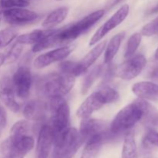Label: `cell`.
I'll use <instances>...</instances> for the list:
<instances>
[{
    "mask_svg": "<svg viewBox=\"0 0 158 158\" xmlns=\"http://www.w3.org/2000/svg\"><path fill=\"white\" fill-rule=\"evenodd\" d=\"M6 114L2 107H0V128L2 130L6 127Z\"/></svg>",
    "mask_w": 158,
    "mask_h": 158,
    "instance_id": "34",
    "label": "cell"
},
{
    "mask_svg": "<svg viewBox=\"0 0 158 158\" xmlns=\"http://www.w3.org/2000/svg\"><path fill=\"white\" fill-rule=\"evenodd\" d=\"M2 130L1 128H0V136H1V133H2Z\"/></svg>",
    "mask_w": 158,
    "mask_h": 158,
    "instance_id": "39",
    "label": "cell"
},
{
    "mask_svg": "<svg viewBox=\"0 0 158 158\" xmlns=\"http://www.w3.org/2000/svg\"><path fill=\"white\" fill-rule=\"evenodd\" d=\"M12 80L15 95L20 99L27 98L32 83V76L29 68L26 66H19L14 73Z\"/></svg>",
    "mask_w": 158,
    "mask_h": 158,
    "instance_id": "9",
    "label": "cell"
},
{
    "mask_svg": "<svg viewBox=\"0 0 158 158\" xmlns=\"http://www.w3.org/2000/svg\"><path fill=\"white\" fill-rule=\"evenodd\" d=\"M148 15H153V14L158 13V4L154 6V7L151 8L149 11H148Z\"/></svg>",
    "mask_w": 158,
    "mask_h": 158,
    "instance_id": "36",
    "label": "cell"
},
{
    "mask_svg": "<svg viewBox=\"0 0 158 158\" xmlns=\"http://www.w3.org/2000/svg\"><path fill=\"white\" fill-rule=\"evenodd\" d=\"M0 100L12 112L17 113L19 111L20 106L15 100L12 80L8 76H5L0 80Z\"/></svg>",
    "mask_w": 158,
    "mask_h": 158,
    "instance_id": "13",
    "label": "cell"
},
{
    "mask_svg": "<svg viewBox=\"0 0 158 158\" xmlns=\"http://www.w3.org/2000/svg\"><path fill=\"white\" fill-rule=\"evenodd\" d=\"M157 34H158V32H157Z\"/></svg>",
    "mask_w": 158,
    "mask_h": 158,
    "instance_id": "42",
    "label": "cell"
},
{
    "mask_svg": "<svg viewBox=\"0 0 158 158\" xmlns=\"http://www.w3.org/2000/svg\"><path fill=\"white\" fill-rule=\"evenodd\" d=\"M75 77L68 74L51 73L43 77L38 83L39 91L49 99L63 97L67 94L75 84Z\"/></svg>",
    "mask_w": 158,
    "mask_h": 158,
    "instance_id": "3",
    "label": "cell"
},
{
    "mask_svg": "<svg viewBox=\"0 0 158 158\" xmlns=\"http://www.w3.org/2000/svg\"><path fill=\"white\" fill-rule=\"evenodd\" d=\"M0 20H1V19H0Z\"/></svg>",
    "mask_w": 158,
    "mask_h": 158,
    "instance_id": "43",
    "label": "cell"
},
{
    "mask_svg": "<svg viewBox=\"0 0 158 158\" xmlns=\"http://www.w3.org/2000/svg\"><path fill=\"white\" fill-rule=\"evenodd\" d=\"M130 6L129 5L125 4L122 6L106 23L102 25L94 34L92 38L89 40V46H94L99 41L102 40L106 34L110 32L112 29L121 24L129 14Z\"/></svg>",
    "mask_w": 158,
    "mask_h": 158,
    "instance_id": "8",
    "label": "cell"
},
{
    "mask_svg": "<svg viewBox=\"0 0 158 158\" xmlns=\"http://www.w3.org/2000/svg\"><path fill=\"white\" fill-rule=\"evenodd\" d=\"M109 127L108 123L105 120L90 119L89 117V118L82 119L79 132L86 142L89 137L94 134L109 131Z\"/></svg>",
    "mask_w": 158,
    "mask_h": 158,
    "instance_id": "16",
    "label": "cell"
},
{
    "mask_svg": "<svg viewBox=\"0 0 158 158\" xmlns=\"http://www.w3.org/2000/svg\"><path fill=\"white\" fill-rule=\"evenodd\" d=\"M104 15V10L95 11L83 17L77 23H72L61 29H56L55 32V39L56 45L73 41L80 35L89 30Z\"/></svg>",
    "mask_w": 158,
    "mask_h": 158,
    "instance_id": "4",
    "label": "cell"
},
{
    "mask_svg": "<svg viewBox=\"0 0 158 158\" xmlns=\"http://www.w3.org/2000/svg\"><path fill=\"white\" fill-rule=\"evenodd\" d=\"M146 64L147 59L143 54L134 55L121 63L114 71V74L122 80H133L140 75Z\"/></svg>",
    "mask_w": 158,
    "mask_h": 158,
    "instance_id": "7",
    "label": "cell"
},
{
    "mask_svg": "<svg viewBox=\"0 0 158 158\" xmlns=\"http://www.w3.org/2000/svg\"><path fill=\"white\" fill-rule=\"evenodd\" d=\"M154 56H155V59H156V60H158V47H157V50H156L155 54H154Z\"/></svg>",
    "mask_w": 158,
    "mask_h": 158,
    "instance_id": "38",
    "label": "cell"
},
{
    "mask_svg": "<svg viewBox=\"0 0 158 158\" xmlns=\"http://www.w3.org/2000/svg\"><path fill=\"white\" fill-rule=\"evenodd\" d=\"M23 46L24 45L15 41V43L12 45V46L8 52L7 55L5 56L4 63H12L16 61L21 56L22 52L23 50Z\"/></svg>",
    "mask_w": 158,
    "mask_h": 158,
    "instance_id": "29",
    "label": "cell"
},
{
    "mask_svg": "<svg viewBox=\"0 0 158 158\" xmlns=\"http://www.w3.org/2000/svg\"><path fill=\"white\" fill-rule=\"evenodd\" d=\"M150 77L151 79H154V80H157L158 79V66H155V67L153 69V70L151 71V75Z\"/></svg>",
    "mask_w": 158,
    "mask_h": 158,
    "instance_id": "35",
    "label": "cell"
},
{
    "mask_svg": "<svg viewBox=\"0 0 158 158\" xmlns=\"http://www.w3.org/2000/svg\"><path fill=\"white\" fill-rule=\"evenodd\" d=\"M158 32V17L145 25L141 29L140 34L143 36H153Z\"/></svg>",
    "mask_w": 158,
    "mask_h": 158,
    "instance_id": "33",
    "label": "cell"
},
{
    "mask_svg": "<svg viewBox=\"0 0 158 158\" xmlns=\"http://www.w3.org/2000/svg\"><path fill=\"white\" fill-rule=\"evenodd\" d=\"M142 145L144 150L149 151L154 147L158 148V132L154 128L148 127L146 130L142 140Z\"/></svg>",
    "mask_w": 158,
    "mask_h": 158,
    "instance_id": "26",
    "label": "cell"
},
{
    "mask_svg": "<svg viewBox=\"0 0 158 158\" xmlns=\"http://www.w3.org/2000/svg\"><path fill=\"white\" fill-rule=\"evenodd\" d=\"M124 32H120L113 36L110 40L107 46L105 48L104 53V64H108L113 60V59L117 55V52L120 47L122 41L124 38Z\"/></svg>",
    "mask_w": 158,
    "mask_h": 158,
    "instance_id": "22",
    "label": "cell"
},
{
    "mask_svg": "<svg viewBox=\"0 0 158 158\" xmlns=\"http://www.w3.org/2000/svg\"><path fill=\"white\" fill-rule=\"evenodd\" d=\"M49 110L50 111V126L54 136L60 134L69 127L70 110L67 102L61 96L49 99Z\"/></svg>",
    "mask_w": 158,
    "mask_h": 158,
    "instance_id": "5",
    "label": "cell"
},
{
    "mask_svg": "<svg viewBox=\"0 0 158 158\" xmlns=\"http://www.w3.org/2000/svg\"><path fill=\"white\" fill-rule=\"evenodd\" d=\"M132 92L138 98L158 101V84L150 81L136 83L132 86Z\"/></svg>",
    "mask_w": 158,
    "mask_h": 158,
    "instance_id": "17",
    "label": "cell"
},
{
    "mask_svg": "<svg viewBox=\"0 0 158 158\" xmlns=\"http://www.w3.org/2000/svg\"><path fill=\"white\" fill-rule=\"evenodd\" d=\"M54 134L49 124H43L38 134L36 158H48L53 146Z\"/></svg>",
    "mask_w": 158,
    "mask_h": 158,
    "instance_id": "11",
    "label": "cell"
},
{
    "mask_svg": "<svg viewBox=\"0 0 158 158\" xmlns=\"http://www.w3.org/2000/svg\"><path fill=\"white\" fill-rule=\"evenodd\" d=\"M106 46V41L101 42L98 43L94 48H93L81 60V61L79 62L81 67L87 72V69L95 63L97 59L100 56L102 52L105 49Z\"/></svg>",
    "mask_w": 158,
    "mask_h": 158,
    "instance_id": "21",
    "label": "cell"
},
{
    "mask_svg": "<svg viewBox=\"0 0 158 158\" xmlns=\"http://www.w3.org/2000/svg\"><path fill=\"white\" fill-rule=\"evenodd\" d=\"M55 31V29H35L28 33L23 34L21 35H19L16 39V41L21 44L26 45H34L40 43L45 38L49 36V35Z\"/></svg>",
    "mask_w": 158,
    "mask_h": 158,
    "instance_id": "19",
    "label": "cell"
},
{
    "mask_svg": "<svg viewBox=\"0 0 158 158\" xmlns=\"http://www.w3.org/2000/svg\"><path fill=\"white\" fill-rule=\"evenodd\" d=\"M102 67L101 66H97L94 68L89 73H86V76L84 77V79L83 80L81 85V92L82 94H87L88 91L89 90L91 86H93L96 80L98 79L101 73Z\"/></svg>",
    "mask_w": 158,
    "mask_h": 158,
    "instance_id": "24",
    "label": "cell"
},
{
    "mask_svg": "<svg viewBox=\"0 0 158 158\" xmlns=\"http://www.w3.org/2000/svg\"><path fill=\"white\" fill-rule=\"evenodd\" d=\"M99 90L103 96L107 104L117 101V100L120 97L119 93L114 88L111 87L110 86H107V85L103 86L99 89Z\"/></svg>",
    "mask_w": 158,
    "mask_h": 158,
    "instance_id": "31",
    "label": "cell"
},
{
    "mask_svg": "<svg viewBox=\"0 0 158 158\" xmlns=\"http://www.w3.org/2000/svg\"><path fill=\"white\" fill-rule=\"evenodd\" d=\"M29 5V0H0V6L2 9L24 8Z\"/></svg>",
    "mask_w": 158,
    "mask_h": 158,
    "instance_id": "32",
    "label": "cell"
},
{
    "mask_svg": "<svg viewBox=\"0 0 158 158\" xmlns=\"http://www.w3.org/2000/svg\"><path fill=\"white\" fill-rule=\"evenodd\" d=\"M72 47L70 46H63L41 54L34 60L33 66L35 69H40L56 62L63 61L66 57L69 56L72 52Z\"/></svg>",
    "mask_w": 158,
    "mask_h": 158,
    "instance_id": "10",
    "label": "cell"
},
{
    "mask_svg": "<svg viewBox=\"0 0 158 158\" xmlns=\"http://www.w3.org/2000/svg\"><path fill=\"white\" fill-rule=\"evenodd\" d=\"M17 37V32L12 28L0 31V49L7 46Z\"/></svg>",
    "mask_w": 158,
    "mask_h": 158,
    "instance_id": "30",
    "label": "cell"
},
{
    "mask_svg": "<svg viewBox=\"0 0 158 158\" xmlns=\"http://www.w3.org/2000/svg\"><path fill=\"white\" fill-rule=\"evenodd\" d=\"M69 13V9L67 7H60L51 12L46 17L42 23V26L46 29H52L63 23L67 17Z\"/></svg>",
    "mask_w": 158,
    "mask_h": 158,
    "instance_id": "20",
    "label": "cell"
},
{
    "mask_svg": "<svg viewBox=\"0 0 158 158\" xmlns=\"http://www.w3.org/2000/svg\"><path fill=\"white\" fill-rule=\"evenodd\" d=\"M141 40L142 35L140 34V32H136L130 37L127 44L126 51H125V58H130L136 53L140 43H141Z\"/></svg>",
    "mask_w": 158,
    "mask_h": 158,
    "instance_id": "27",
    "label": "cell"
},
{
    "mask_svg": "<svg viewBox=\"0 0 158 158\" xmlns=\"http://www.w3.org/2000/svg\"><path fill=\"white\" fill-rule=\"evenodd\" d=\"M121 158H138L135 137L133 131H127L123 140Z\"/></svg>",
    "mask_w": 158,
    "mask_h": 158,
    "instance_id": "23",
    "label": "cell"
},
{
    "mask_svg": "<svg viewBox=\"0 0 158 158\" xmlns=\"http://www.w3.org/2000/svg\"><path fill=\"white\" fill-rule=\"evenodd\" d=\"M2 14L6 22L10 24L18 26L29 24L38 18V14L36 12L23 8H12L6 9L3 11Z\"/></svg>",
    "mask_w": 158,
    "mask_h": 158,
    "instance_id": "14",
    "label": "cell"
},
{
    "mask_svg": "<svg viewBox=\"0 0 158 158\" xmlns=\"http://www.w3.org/2000/svg\"><path fill=\"white\" fill-rule=\"evenodd\" d=\"M49 110V105L42 100H32L26 103L23 110V114L29 121L40 122L46 118Z\"/></svg>",
    "mask_w": 158,
    "mask_h": 158,
    "instance_id": "15",
    "label": "cell"
},
{
    "mask_svg": "<svg viewBox=\"0 0 158 158\" xmlns=\"http://www.w3.org/2000/svg\"><path fill=\"white\" fill-rule=\"evenodd\" d=\"M56 1H57V2H60V1H63V0H56Z\"/></svg>",
    "mask_w": 158,
    "mask_h": 158,
    "instance_id": "40",
    "label": "cell"
},
{
    "mask_svg": "<svg viewBox=\"0 0 158 158\" xmlns=\"http://www.w3.org/2000/svg\"><path fill=\"white\" fill-rule=\"evenodd\" d=\"M5 62V55L2 53H0V66L4 63Z\"/></svg>",
    "mask_w": 158,
    "mask_h": 158,
    "instance_id": "37",
    "label": "cell"
},
{
    "mask_svg": "<svg viewBox=\"0 0 158 158\" xmlns=\"http://www.w3.org/2000/svg\"><path fill=\"white\" fill-rule=\"evenodd\" d=\"M109 131L94 134L86 140V144L83 148L81 158H92L97 154L105 140L110 137Z\"/></svg>",
    "mask_w": 158,
    "mask_h": 158,
    "instance_id": "18",
    "label": "cell"
},
{
    "mask_svg": "<svg viewBox=\"0 0 158 158\" xmlns=\"http://www.w3.org/2000/svg\"><path fill=\"white\" fill-rule=\"evenodd\" d=\"M2 158H9V157H2Z\"/></svg>",
    "mask_w": 158,
    "mask_h": 158,
    "instance_id": "41",
    "label": "cell"
},
{
    "mask_svg": "<svg viewBox=\"0 0 158 158\" xmlns=\"http://www.w3.org/2000/svg\"><path fill=\"white\" fill-rule=\"evenodd\" d=\"M59 66H60V73L73 76L75 77L83 75L86 73V71H85L81 67L79 62L64 61L62 62Z\"/></svg>",
    "mask_w": 158,
    "mask_h": 158,
    "instance_id": "25",
    "label": "cell"
},
{
    "mask_svg": "<svg viewBox=\"0 0 158 158\" xmlns=\"http://www.w3.org/2000/svg\"><path fill=\"white\" fill-rule=\"evenodd\" d=\"M85 143L84 139L75 127H70L54 136L53 158H73L80 147Z\"/></svg>",
    "mask_w": 158,
    "mask_h": 158,
    "instance_id": "2",
    "label": "cell"
},
{
    "mask_svg": "<svg viewBox=\"0 0 158 158\" xmlns=\"http://www.w3.org/2000/svg\"><path fill=\"white\" fill-rule=\"evenodd\" d=\"M31 125L28 120H19L14 123L10 131V135H28L30 131Z\"/></svg>",
    "mask_w": 158,
    "mask_h": 158,
    "instance_id": "28",
    "label": "cell"
},
{
    "mask_svg": "<svg viewBox=\"0 0 158 158\" xmlns=\"http://www.w3.org/2000/svg\"><path fill=\"white\" fill-rule=\"evenodd\" d=\"M34 147V139L29 135H10L2 143L0 151L4 157L24 158Z\"/></svg>",
    "mask_w": 158,
    "mask_h": 158,
    "instance_id": "6",
    "label": "cell"
},
{
    "mask_svg": "<svg viewBox=\"0 0 158 158\" xmlns=\"http://www.w3.org/2000/svg\"><path fill=\"white\" fill-rule=\"evenodd\" d=\"M145 102L146 100L137 98L133 103L120 110L109 127L110 135L117 136L123 133L126 134L138 122L141 121L143 117Z\"/></svg>",
    "mask_w": 158,
    "mask_h": 158,
    "instance_id": "1",
    "label": "cell"
},
{
    "mask_svg": "<svg viewBox=\"0 0 158 158\" xmlns=\"http://www.w3.org/2000/svg\"><path fill=\"white\" fill-rule=\"evenodd\" d=\"M105 104H107V103L103 96L98 89L90 94L83 102V103L77 110V116L79 118L81 119L89 118L95 111L100 110Z\"/></svg>",
    "mask_w": 158,
    "mask_h": 158,
    "instance_id": "12",
    "label": "cell"
}]
</instances>
